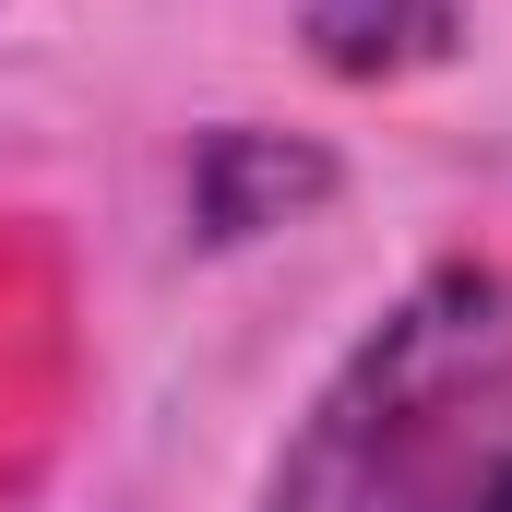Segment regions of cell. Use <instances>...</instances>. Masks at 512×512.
I'll return each mask as SVG.
<instances>
[{
    "label": "cell",
    "instance_id": "obj_1",
    "mask_svg": "<svg viewBox=\"0 0 512 512\" xmlns=\"http://www.w3.org/2000/svg\"><path fill=\"white\" fill-rule=\"evenodd\" d=\"M489 393H512V274L453 251L322 370L251 512H417Z\"/></svg>",
    "mask_w": 512,
    "mask_h": 512
},
{
    "label": "cell",
    "instance_id": "obj_2",
    "mask_svg": "<svg viewBox=\"0 0 512 512\" xmlns=\"http://www.w3.org/2000/svg\"><path fill=\"white\" fill-rule=\"evenodd\" d=\"M334 191H346V155L310 143V131H274V120H215L179 167V215H191L203 251H251L274 227H310Z\"/></svg>",
    "mask_w": 512,
    "mask_h": 512
},
{
    "label": "cell",
    "instance_id": "obj_3",
    "mask_svg": "<svg viewBox=\"0 0 512 512\" xmlns=\"http://www.w3.org/2000/svg\"><path fill=\"white\" fill-rule=\"evenodd\" d=\"M298 36L334 84H417L465 60V0H298Z\"/></svg>",
    "mask_w": 512,
    "mask_h": 512
},
{
    "label": "cell",
    "instance_id": "obj_4",
    "mask_svg": "<svg viewBox=\"0 0 512 512\" xmlns=\"http://www.w3.org/2000/svg\"><path fill=\"white\" fill-rule=\"evenodd\" d=\"M417 512H512V393H489L465 417V441L441 453V477H429Z\"/></svg>",
    "mask_w": 512,
    "mask_h": 512
}]
</instances>
